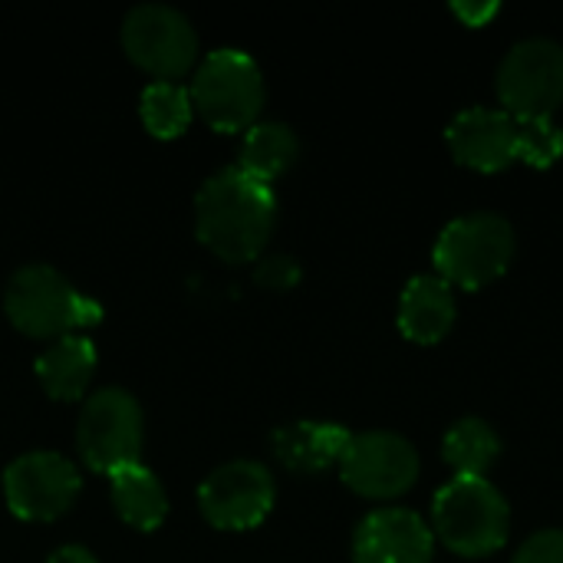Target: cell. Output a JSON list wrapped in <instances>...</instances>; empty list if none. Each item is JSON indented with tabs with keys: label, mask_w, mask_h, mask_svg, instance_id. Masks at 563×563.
I'll use <instances>...</instances> for the list:
<instances>
[{
	"label": "cell",
	"mask_w": 563,
	"mask_h": 563,
	"mask_svg": "<svg viewBox=\"0 0 563 563\" xmlns=\"http://www.w3.org/2000/svg\"><path fill=\"white\" fill-rule=\"evenodd\" d=\"M449 148L455 162L475 172H501L511 162H521V135L518 119L505 109H465L449 122Z\"/></svg>",
	"instance_id": "cell-12"
},
{
	"label": "cell",
	"mask_w": 563,
	"mask_h": 563,
	"mask_svg": "<svg viewBox=\"0 0 563 563\" xmlns=\"http://www.w3.org/2000/svg\"><path fill=\"white\" fill-rule=\"evenodd\" d=\"M521 162L531 168H551L563 155V132L554 119H518Z\"/></svg>",
	"instance_id": "cell-21"
},
{
	"label": "cell",
	"mask_w": 563,
	"mask_h": 563,
	"mask_svg": "<svg viewBox=\"0 0 563 563\" xmlns=\"http://www.w3.org/2000/svg\"><path fill=\"white\" fill-rule=\"evenodd\" d=\"M340 478L363 498H399L419 478V452L396 432H360L340 459Z\"/></svg>",
	"instance_id": "cell-10"
},
{
	"label": "cell",
	"mask_w": 563,
	"mask_h": 563,
	"mask_svg": "<svg viewBox=\"0 0 563 563\" xmlns=\"http://www.w3.org/2000/svg\"><path fill=\"white\" fill-rule=\"evenodd\" d=\"M515 563H563V531L551 528V531L531 534V538L518 548Z\"/></svg>",
	"instance_id": "cell-23"
},
{
	"label": "cell",
	"mask_w": 563,
	"mask_h": 563,
	"mask_svg": "<svg viewBox=\"0 0 563 563\" xmlns=\"http://www.w3.org/2000/svg\"><path fill=\"white\" fill-rule=\"evenodd\" d=\"M439 541L462 558H488L505 548L511 511L505 495L488 478L455 475L432 505Z\"/></svg>",
	"instance_id": "cell-3"
},
{
	"label": "cell",
	"mask_w": 563,
	"mask_h": 563,
	"mask_svg": "<svg viewBox=\"0 0 563 563\" xmlns=\"http://www.w3.org/2000/svg\"><path fill=\"white\" fill-rule=\"evenodd\" d=\"M277 224V195L267 181L238 165L214 172L195 195V231L221 261L244 264L261 257Z\"/></svg>",
	"instance_id": "cell-1"
},
{
	"label": "cell",
	"mask_w": 563,
	"mask_h": 563,
	"mask_svg": "<svg viewBox=\"0 0 563 563\" xmlns=\"http://www.w3.org/2000/svg\"><path fill=\"white\" fill-rule=\"evenodd\" d=\"M498 96L515 119H554L563 102V46L544 36L521 40L498 69Z\"/></svg>",
	"instance_id": "cell-8"
},
{
	"label": "cell",
	"mask_w": 563,
	"mask_h": 563,
	"mask_svg": "<svg viewBox=\"0 0 563 563\" xmlns=\"http://www.w3.org/2000/svg\"><path fill=\"white\" fill-rule=\"evenodd\" d=\"M79 472L59 452L16 455L3 472L7 508L23 521H53L79 495Z\"/></svg>",
	"instance_id": "cell-11"
},
{
	"label": "cell",
	"mask_w": 563,
	"mask_h": 563,
	"mask_svg": "<svg viewBox=\"0 0 563 563\" xmlns=\"http://www.w3.org/2000/svg\"><path fill=\"white\" fill-rule=\"evenodd\" d=\"M139 112L155 139H178L188 129L195 106H191V92L181 82L155 79L142 89Z\"/></svg>",
	"instance_id": "cell-20"
},
{
	"label": "cell",
	"mask_w": 563,
	"mask_h": 563,
	"mask_svg": "<svg viewBox=\"0 0 563 563\" xmlns=\"http://www.w3.org/2000/svg\"><path fill=\"white\" fill-rule=\"evenodd\" d=\"M109 492H112V505L115 515L139 531H155L165 515H168V495L165 485L158 482V475L152 468H145L142 462L115 468L109 475Z\"/></svg>",
	"instance_id": "cell-17"
},
{
	"label": "cell",
	"mask_w": 563,
	"mask_h": 563,
	"mask_svg": "<svg viewBox=\"0 0 563 563\" xmlns=\"http://www.w3.org/2000/svg\"><path fill=\"white\" fill-rule=\"evenodd\" d=\"M300 264L290 254H271L254 267V280L267 290H290L300 284Z\"/></svg>",
	"instance_id": "cell-22"
},
{
	"label": "cell",
	"mask_w": 563,
	"mask_h": 563,
	"mask_svg": "<svg viewBox=\"0 0 563 563\" xmlns=\"http://www.w3.org/2000/svg\"><path fill=\"white\" fill-rule=\"evenodd\" d=\"M432 528L409 508H379L366 515L353 538L356 563H432Z\"/></svg>",
	"instance_id": "cell-13"
},
{
	"label": "cell",
	"mask_w": 563,
	"mask_h": 563,
	"mask_svg": "<svg viewBox=\"0 0 563 563\" xmlns=\"http://www.w3.org/2000/svg\"><path fill=\"white\" fill-rule=\"evenodd\" d=\"M297 155H300L297 132L287 122L264 119V122H254L244 132L238 168L271 185L274 178H280L297 162Z\"/></svg>",
	"instance_id": "cell-18"
},
{
	"label": "cell",
	"mask_w": 563,
	"mask_h": 563,
	"mask_svg": "<svg viewBox=\"0 0 563 563\" xmlns=\"http://www.w3.org/2000/svg\"><path fill=\"white\" fill-rule=\"evenodd\" d=\"M122 46L132 63L155 79L175 82L198 56V33L191 20L172 3H139L122 20Z\"/></svg>",
	"instance_id": "cell-7"
},
{
	"label": "cell",
	"mask_w": 563,
	"mask_h": 563,
	"mask_svg": "<svg viewBox=\"0 0 563 563\" xmlns=\"http://www.w3.org/2000/svg\"><path fill=\"white\" fill-rule=\"evenodd\" d=\"M142 442L145 419L139 399L129 389L102 386L86 396L76 422V445L92 472L112 475L115 468L135 465L142 459Z\"/></svg>",
	"instance_id": "cell-6"
},
{
	"label": "cell",
	"mask_w": 563,
	"mask_h": 563,
	"mask_svg": "<svg viewBox=\"0 0 563 563\" xmlns=\"http://www.w3.org/2000/svg\"><path fill=\"white\" fill-rule=\"evenodd\" d=\"M442 455L462 478H485L501 455V439L485 419H459L445 432Z\"/></svg>",
	"instance_id": "cell-19"
},
{
	"label": "cell",
	"mask_w": 563,
	"mask_h": 563,
	"mask_svg": "<svg viewBox=\"0 0 563 563\" xmlns=\"http://www.w3.org/2000/svg\"><path fill=\"white\" fill-rule=\"evenodd\" d=\"M452 13L468 26H485L498 13V3H452Z\"/></svg>",
	"instance_id": "cell-24"
},
{
	"label": "cell",
	"mask_w": 563,
	"mask_h": 563,
	"mask_svg": "<svg viewBox=\"0 0 563 563\" xmlns=\"http://www.w3.org/2000/svg\"><path fill=\"white\" fill-rule=\"evenodd\" d=\"M350 439L353 435L336 422L297 419V422L274 429L271 445L284 468L300 472V475H317V472H327L330 465H340Z\"/></svg>",
	"instance_id": "cell-14"
},
{
	"label": "cell",
	"mask_w": 563,
	"mask_h": 563,
	"mask_svg": "<svg viewBox=\"0 0 563 563\" xmlns=\"http://www.w3.org/2000/svg\"><path fill=\"white\" fill-rule=\"evenodd\" d=\"M191 106L218 132H247L264 106V73L244 49H211L188 86Z\"/></svg>",
	"instance_id": "cell-5"
},
{
	"label": "cell",
	"mask_w": 563,
	"mask_h": 563,
	"mask_svg": "<svg viewBox=\"0 0 563 563\" xmlns=\"http://www.w3.org/2000/svg\"><path fill=\"white\" fill-rule=\"evenodd\" d=\"M455 323V290L439 274H419L399 297V330L412 343L432 346L449 336Z\"/></svg>",
	"instance_id": "cell-15"
},
{
	"label": "cell",
	"mask_w": 563,
	"mask_h": 563,
	"mask_svg": "<svg viewBox=\"0 0 563 563\" xmlns=\"http://www.w3.org/2000/svg\"><path fill=\"white\" fill-rule=\"evenodd\" d=\"M46 563H99L96 561V554L89 551V548H82V544H63V548H56Z\"/></svg>",
	"instance_id": "cell-25"
},
{
	"label": "cell",
	"mask_w": 563,
	"mask_h": 563,
	"mask_svg": "<svg viewBox=\"0 0 563 563\" xmlns=\"http://www.w3.org/2000/svg\"><path fill=\"white\" fill-rule=\"evenodd\" d=\"M92 373H96V346L82 333L59 336L36 356L40 386L46 389V396L63 402H76L79 396H86Z\"/></svg>",
	"instance_id": "cell-16"
},
{
	"label": "cell",
	"mask_w": 563,
	"mask_h": 563,
	"mask_svg": "<svg viewBox=\"0 0 563 563\" xmlns=\"http://www.w3.org/2000/svg\"><path fill=\"white\" fill-rule=\"evenodd\" d=\"M3 310L20 333L36 340H59L102 320V303L76 290L49 264L20 267L3 290Z\"/></svg>",
	"instance_id": "cell-2"
},
{
	"label": "cell",
	"mask_w": 563,
	"mask_h": 563,
	"mask_svg": "<svg viewBox=\"0 0 563 563\" xmlns=\"http://www.w3.org/2000/svg\"><path fill=\"white\" fill-rule=\"evenodd\" d=\"M277 488L274 475L251 459H234L218 465L198 488L201 515L221 531L257 528L274 508Z\"/></svg>",
	"instance_id": "cell-9"
},
{
	"label": "cell",
	"mask_w": 563,
	"mask_h": 563,
	"mask_svg": "<svg viewBox=\"0 0 563 563\" xmlns=\"http://www.w3.org/2000/svg\"><path fill=\"white\" fill-rule=\"evenodd\" d=\"M515 257V228L495 211L462 214L435 241L432 261L449 287L478 290L498 280Z\"/></svg>",
	"instance_id": "cell-4"
}]
</instances>
